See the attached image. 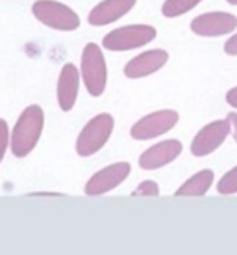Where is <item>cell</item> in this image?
I'll return each instance as SVG.
<instances>
[{
  "mask_svg": "<svg viewBox=\"0 0 237 255\" xmlns=\"http://www.w3.org/2000/svg\"><path fill=\"white\" fill-rule=\"evenodd\" d=\"M226 103L229 106H233V108L237 109V86H234V88H231L228 93H226Z\"/></svg>",
  "mask_w": 237,
  "mask_h": 255,
  "instance_id": "44dd1931",
  "label": "cell"
},
{
  "mask_svg": "<svg viewBox=\"0 0 237 255\" xmlns=\"http://www.w3.org/2000/svg\"><path fill=\"white\" fill-rule=\"evenodd\" d=\"M37 21L57 31H75L80 28V16L67 5L55 0H37L31 7Z\"/></svg>",
  "mask_w": 237,
  "mask_h": 255,
  "instance_id": "5b68a950",
  "label": "cell"
},
{
  "mask_svg": "<svg viewBox=\"0 0 237 255\" xmlns=\"http://www.w3.org/2000/svg\"><path fill=\"white\" fill-rule=\"evenodd\" d=\"M10 143V130H8V124L5 119H0V163L5 156V151L8 148Z\"/></svg>",
  "mask_w": 237,
  "mask_h": 255,
  "instance_id": "ac0fdd59",
  "label": "cell"
},
{
  "mask_svg": "<svg viewBox=\"0 0 237 255\" xmlns=\"http://www.w3.org/2000/svg\"><path fill=\"white\" fill-rule=\"evenodd\" d=\"M180 153H182V143L179 140L171 138L159 141L141 153V156L138 158V166L145 171H156L177 159Z\"/></svg>",
  "mask_w": 237,
  "mask_h": 255,
  "instance_id": "8fae6325",
  "label": "cell"
},
{
  "mask_svg": "<svg viewBox=\"0 0 237 255\" xmlns=\"http://www.w3.org/2000/svg\"><path fill=\"white\" fill-rule=\"evenodd\" d=\"M136 0H103L90 11L88 23L91 26H106L122 16H125L135 7Z\"/></svg>",
  "mask_w": 237,
  "mask_h": 255,
  "instance_id": "4fadbf2b",
  "label": "cell"
},
{
  "mask_svg": "<svg viewBox=\"0 0 237 255\" xmlns=\"http://www.w3.org/2000/svg\"><path fill=\"white\" fill-rule=\"evenodd\" d=\"M237 28V16L228 11H208L195 16L190 23L192 33L203 38H218Z\"/></svg>",
  "mask_w": 237,
  "mask_h": 255,
  "instance_id": "ba28073f",
  "label": "cell"
},
{
  "mask_svg": "<svg viewBox=\"0 0 237 255\" xmlns=\"http://www.w3.org/2000/svg\"><path fill=\"white\" fill-rule=\"evenodd\" d=\"M82 80L91 96H101L108 83V65L101 47L95 42L86 44L82 52Z\"/></svg>",
  "mask_w": 237,
  "mask_h": 255,
  "instance_id": "3957f363",
  "label": "cell"
},
{
  "mask_svg": "<svg viewBox=\"0 0 237 255\" xmlns=\"http://www.w3.org/2000/svg\"><path fill=\"white\" fill-rule=\"evenodd\" d=\"M78 88H80V72L77 70V65L68 62L60 68L59 82H57V103L62 111L73 109L75 103L78 98Z\"/></svg>",
  "mask_w": 237,
  "mask_h": 255,
  "instance_id": "7c38bea8",
  "label": "cell"
},
{
  "mask_svg": "<svg viewBox=\"0 0 237 255\" xmlns=\"http://www.w3.org/2000/svg\"><path fill=\"white\" fill-rule=\"evenodd\" d=\"M200 2L202 0H166L163 8H161V13L166 18H176L193 10Z\"/></svg>",
  "mask_w": 237,
  "mask_h": 255,
  "instance_id": "9a60e30c",
  "label": "cell"
},
{
  "mask_svg": "<svg viewBox=\"0 0 237 255\" xmlns=\"http://www.w3.org/2000/svg\"><path fill=\"white\" fill-rule=\"evenodd\" d=\"M42 128H44V111L37 104L28 106L11 130V153L16 158L28 156L39 141Z\"/></svg>",
  "mask_w": 237,
  "mask_h": 255,
  "instance_id": "6da1fadb",
  "label": "cell"
},
{
  "mask_svg": "<svg viewBox=\"0 0 237 255\" xmlns=\"http://www.w3.org/2000/svg\"><path fill=\"white\" fill-rule=\"evenodd\" d=\"M179 122V113L174 109H161L146 114L130 128V136L135 140H151L169 132Z\"/></svg>",
  "mask_w": 237,
  "mask_h": 255,
  "instance_id": "8992f818",
  "label": "cell"
},
{
  "mask_svg": "<svg viewBox=\"0 0 237 255\" xmlns=\"http://www.w3.org/2000/svg\"><path fill=\"white\" fill-rule=\"evenodd\" d=\"M229 133H231V124L228 119L210 122L193 136L190 153L197 158L208 156V154L216 151L223 145Z\"/></svg>",
  "mask_w": 237,
  "mask_h": 255,
  "instance_id": "52a82bcc",
  "label": "cell"
},
{
  "mask_svg": "<svg viewBox=\"0 0 237 255\" xmlns=\"http://www.w3.org/2000/svg\"><path fill=\"white\" fill-rule=\"evenodd\" d=\"M224 52L228 55H237V33L233 34L224 44Z\"/></svg>",
  "mask_w": 237,
  "mask_h": 255,
  "instance_id": "d6986e66",
  "label": "cell"
},
{
  "mask_svg": "<svg viewBox=\"0 0 237 255\" xmlns=\"http://www.w3.org/2000/svg\"><path fill=\"white\" fill-rule=\"evenodd\" d=\"M130 171H132V166L125 163V161L104 167V169L98 171L90 177V180L85 185V194L90 197H96L114 190L130 176Z\"/></svg>",
  "mask_w": 237,
  "mask_h": 255,
  "instance_id": "9c48e42d",
  "label": "cell"
},
{
  "mask_svg": "<svg viewBox=\"0 0 237 255\" xmlns=\"http://www.w3.org/2000/svg\"><path fill=\"white\" fill-rule=\"evenodd\" d=\"M226 119H228L229 124H231V133H233L234 140H236V143H237V113H229Z\"/></svg>",
  "mask_w": 237,
  "mask_h": 255,
  "instance_id": "ffe728a7",
  "label": "cell"
},
{
  "mask_svg": "<svg viewBox=\"0 0 237 255\" xmlns=\"http://www.w3.org/2000/svg\"><path fill=\"white\" fill-rule=\"evenodd\" d=\"M112 130H114V117L108 113L98 114L90 122H86L75 143L78 156L88 158L98 153L111 138Z\"/></svg>",
  "mask_w": 237,
  "mask_h": 255,
  "instance_id": "7a4b0ae2",
  "label": "cell"
},
{
  "mask_svg": "<svg viewBox=\"0 0 237 255\" xmlns=\"http://www.w3.org/2000/svg\"><path fill=\"white\" fill-rule=\"evenodd\" d=\"M229 5H237V0H226Z\"/></svg>",
  "mask_w": 237,
  "mask_h": 255,
  "instance_id": "7402d4cb",
  "label": "cell"
},
{
  "mask_svg": "<svg viewBox=\"0 0 237 255\" xmlns=\"http://www.w3.org/2000/svg\"><path fill=\"white\" fill-rule=\"evenodd\" d=\"M167 60H169V54L164 49H149V51L141 52L132 60H128L123 67V73L130 80L145 78L161 70Z\"/></svg>",
  "mask_w": 237,
  "mask_h": 255,
  "instance_id": "30bf717a",
  "label": "cell"
},
{
  "mask_svg": "<svg viewBox=\"0 0 237 255\" xmlns=\"http://www.w3.org/2000/svg\"><path fill=\"white\" fill-rule=\"evenodd\" d=\"M156 29L149 24H128L117 29H112L103 39V46L108 51L122 52L132 51L141 46L149 44L156 38Z\"/></svg>",
  "mask_w": 237,
  "mask_h": 255,
  "instance_id": "277c9868",
  "label": "cell"
},
{
  "mask_svg": "<svg viewBox=\"0 0 237 255\" xmlns=\"http://www.w3.org/2000/svg\"><path fill=\"white\" fill-rule=\"evenodd\" d=\"M132 195H143V197H158L159 195V185L154 180H145L132 192Z\"/></svg>",
  "mask_w": 237,
  "mask_h": 255,
  "instance_id": "e0dca14e",
  "label": "cell"
},
{
  "mask_svg": "<svg viewBox=\"0 0 237 255\" xmlns=\"http://www.w3.org/2000/svg\"><path fill=\"white\" fill-rule=\"evenodd\" d=\"M215 182V172L211 169H203L193 174L176 190L177 197H202L210 190Z\"/></svg>",
  "mask_w": 237,
  "mask_h": 255,
  "instance_id": "5bb4252c",
  "label": "cell"
},
{
  "mask_svg": "<svg viewBox=\"0 0 237 255\" xmlns=\"http://www.w3.org/2000/svg\"><path fill=\"white\" fill-rule=\"evenodd\" d=\"M216 190L221 195H234L237 194V166L228 171L220 179V182L216 185Z\"/></svg>",
  "mask_w": 237,
  "mask_h": 255,
  "instance_id": "2e32d148",
  "label": "cell"
}]
</instances>
